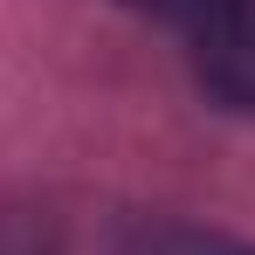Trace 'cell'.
Masks as SVG:
<instances>
[{"label":"cell","mask_w":255,"mask_h":255,"mask_svg":"<svg viewBox=\"0 0 255 255\" xmlns=\"http://www.w3.org/2000/svg\"><path fill=\"white\" fill-rule=\"evenodd\" d=\"M125 255H255L228 235H193V228H159V235H138Z\"/></svg>","instance_id":"cell-2"},{"label":"cell","mask_w":255,"mask_h":255,"mask_svg":"<svg viewBox=\"0 0 255 255\" xmlns=\"http://www.w3.org/2000/svg\"><path fill=\"white\" fill-rule=\"evenodd\" d=\"M200 83L228 104V111H255V0H228L221 14L200 21Z\"/></svg>","instance_id":"cell-1"},{"label":"cell","mask_w":255,"mask_h":255,"mask_svg":"<svg viewBox=\"0 0 255 255\" xmlns=\"http://www.w3.org/2000/svg\"><path fill=\"white\" fill-rule=\"evenodd\" d=\"M125 7H138V14H152V21H207V14H221L228 0H125Z\"/></svg>","instance_id":"cell-3"}]
</instances>
